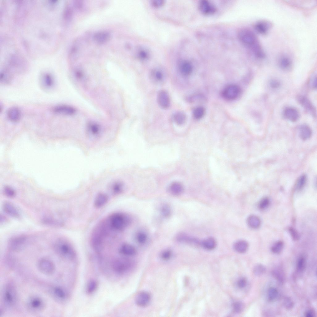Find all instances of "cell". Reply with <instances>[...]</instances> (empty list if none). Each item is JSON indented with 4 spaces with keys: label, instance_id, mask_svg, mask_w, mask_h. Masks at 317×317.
Segmentation results:
<instances>
[{
    "label": "cell",
    "instance_id": "cell-28",
    "mask_svg": "<svg viewBox=\"0 0 317 317\" xmlns=\"http://www.w3.org/2000/svg\"><path fill=\"white\" fill-rule=\"evenodd\" d=\"M289 2H287L292 6L300 8H305L307 9L315 7L316 4L315 1H308L303 2H298L297 1H290Z\"/></svg>",
    "mask_w": 317,
    "mask_h": 317
},
{
    "label": "cell",
    "instance_id": "cell-15",
    "mask_svg": "<svg viewBox=\"0 0 317 317\" xmlns=\"http://www.w3.org/2000/svg\"><path fill=\"white\" fill-rule=\"evenodd\" d=\"M52 110L53 112L57 114L67 115H73L76 112V109L73 107L65 105L56 106Z\"/></svg>",
    "mask_w": 317,
    "mask_h": 317
},
{
    "label": "cell",
    "instance_id": "cell-58",
    "mask_svg": "<svg viewBox=\"0 0 317 317\" xmlns=\"http://www.w3.org/2000/svg\"><path fill=\"white\" fill-rule=\"evenodd\" d=\"M311 85L314 88H316L317 87V77L316 76H314L311 80Z\"/></svg>",
    "mask_w": 317,
    "mask_h": 317
},
{
    "label": "cell",
    "instance_id": "cell-36",
    "mask_svg": "<svg viewBox=\"0 0 317 317\" xmlns=\"http://www.w3.org/2000/svg\"><path fill=\"white\" fill-rule=\"evenodd\" d=\"M202 245L205 249L208 250H212L216 247V242L213 238L209 237L202 241Z\"/></svg>",
    "mask_w": 317,
    "mask_h": 317
},
{
    "label": "cell",
    "instance_id": "cell-21",
    "mask_svg": "<svg viewBox=\"0 0 317 317\" xmlns=\"http://www.w3.org/2000/svg\"><path fill=\"white\" fill-rule=\"evenodd\" d=\"M199 8L200 11L206 15L213 14L216 10L215 7L213 5L205 0L200 1L199 4Z\"/></svg>",
    "mask_w": 317,
    "mask_h": 317
},
{
    "label": "cell",
    "instance_id": "cell-46",
    "mask_svg": "<svg viewBox=\"0 0 317 317\" xmlns=\"http://www.w3.org/2000/svg\"><path fill=\"white\" fill-rule=\"evenodd\" d=\"M306 265V261L305 258L303 256L300 257L298 259L297 267V270L299 271H302L305 269Z\"/></svg>",
    "mask_w": 317,
    "mask_h": 317
},
{
    "label": "cell",
    "instance_id": "cell-38",
    "mask_svg": "<svg viewBox=\"0 0 317 317\" xmlns=\"http://www.w3.org/2000/svg\"><path fill=\"white\" fill-rule=\"evenodd\" d=\"M174 121L178 125H181L185 122L186 119L185 115L182 112H177L173 116Z\"/></svg>",
    "mask_w": 317,
    "mask_h": 317
},
{
    "label": "cell",
    "instance_id": "cell-39",
    "mask_svg": "<svg viewBox=\"0 0 317 317\" xmlns=\"http://www.w3.org/2000/svg\"><path fill=\"white\" fill-rule=\"evenodd\" d=\"M136 239L137 241L141 245L146 243L148 239V236L146 232L143 231H139L136 234Z\"/></svg>",
    "mask_w": 317,
    "mask_h": 317
},
{
    "label": "cell",
    "instance_id": "cell-35",
    "mask_svg": "<svg viewBox=\"0 0 317 317\" xmlns=\"http://www.w3.org/2000/svg\"><path fill=\"white\" fill-rule=\"evenodd\" d=\"M124 188L123 183L120 181H116L113 182L111 186V189L113 193L118 194L121 193Z\"/></svg>",
    "mask_w": 317,
    "mask_h": 317
},
{
    "label": "cell",
    "instance_id": "cell-56",
    "mask_svg": "<svg viewBox=\"0 0 317 317\" xmlns=\"http://www.w3.org/2000/svg\"><path fill=\"white\" fill-rule=\"evenodd\" d=\"M247 283V280L246 278L242 277L237 282V285L241 288H244L245 287Z\"/></svg>",
    "mask_w": 317,
    "mask_h": 317
},
{
    "label": "cell",
    "instance_id": "cell-51",
    "mask_svg": "<svg viewBox=\"0 0 317 317\" xmlns=\"http://www.w3.org/2000/svg\"><path fill=\"white\" fill-rule=\"evenodd\" d=\"M269 85L271 88L276 89L280 87L281 85V83L277 79H272L270 80Z\"/></svg>",
    "mask_w": 317,
    "mask_h": 317
},
{
    "label": "cell",
    "instance_id": "cell-24",
    "mask_svg": "<svg viewBox=\"0 0 317 317\" xmlns=\"http://www.w3.org/2000/svg\"><path fill=\"white\" fill-rule=\"evenodd\" d=\"M111 37L110 33L106 31H101L95 33L93 36L94 41L98 44H103L109 40Z\"/></svg>",
    "mask_w": 317,
    "mask_h": 317
},
{
    "label": "cell",
    "instance_id": "cell-45",
    "mask_svg": "<svg viewBox=\"0 0 317 317\" xmlns=\"http://www.w3.org/2000/svg\"><path fill=\"white\" fill-rule=\"evenodd\" d=\"M204 113V109L202 107H198L195 108L193 110V115L195 119H199L202 117Z\"/></svg>",
    "mask_w": 317,
    "mask_h": 317
},
{
    "label": "cell",
    "instance_id": "cell-33",
    "mask_svg": "<svg viewBox=\"0 0 317 317\" xmlns=\"http://www.w3.org/2000/svg\"><path fill=\"white\" fill-rule=\"evenodd\" d=\"M247 222L249 226L253 229L259 228L261 222L260 218L254 215H250L247 218Z\"/></svg>",
    "mask_w": 317,
    "mask_h": 317
},
{
    "label": "cell",
    "instance_id": "cell-54",
    "mask_svg": "<svg viewBox=\"0 0 317 317\" xmlns=\"http://www.w3.org/2000/svg\"><path fill=\"white\" fill-rule=\"evenodd\" d=\"M289 232L293 239L297 240L299 238V235L297 231L294 228H290L289 229Z\"/></svg>",
    "mask_w": 317,
    "mask_h": 317
},
{
    "label": "cell",
    "instance_id": "cell-1",
    "mask_svg": "<svg viewBox=\"0 0 317 317\" xmlns=\"http://www.w3.org/2000/svg\"><path fill=\"white\" fill-rule=\"evenodd\" d=\"M240 41L250 50L255 58L259 60L264 59L265 54L255 34L251 30L242 28L238 33Z\"/></svg>",
    "mask_w": 317,
    "mask_h": 317
},
{
    "label": "cell",
    "instance_id": "cell-14",
    "mask_svg": "<svg viewBox=\"0 0 317 317\" xmlns=\"http://www.w3.org/2000/svg\"><path fill=\"white\" fill-rule=\"evenodd\" d=\"M157 101L159 105L164 109L168 108L170 104L169 94L167 92L163 90L159 91L157 95Z\"/></svg>",
    "mask_w": 317,
    "mask_h": 317
},
{
    "label": "cell",
    "instance_id": "cell-52",
    "mask_svg": "<svg viewBox=\"0 0 317 317\" xmlns=\"http://www.w3.org/2000/svg\"><path fill=\"white\" fill-rule=\"evenodd\" d=\"M244 307L243 304L241 302H236L233 305L234 310L236 313L241 312L243 309Z\"/></svg>",
    "mask_w": 317,
    "mask_h": 317
},
{
    "label": "cell",
    "instance_id": "cell-49",
    "mask_svg": "<svg viewBox=\"0 0 317 317\" xmlns=\"http://www.w3.org/2000/svg\"><path fill=\"white\" fill-rule=\"evenodd\" d=\"M4 192L5 195L9 198L14 197L15 195V190L9 186H6L4 188Z\"/></svg>",
    "mask_w": 317,
    "mask_h": 317
},
{
    "label": "cell",
    "instance_id": "cell-37",
    "mask_svg": "<svg viewBox=\"0 0 317 317\" xmlns=\"http://www.w3.org/2000/svg\"><path fill=\"white\" fill-rule=\"evenodd\" d=\"M160 212L163 217L167 218L171 216L172 211L170 205L165 203L163 204L160 207Z\"/></svg>",
    "mask_w": 317,
    "mask_h": 317
},
{
    "label": "cell",
    "instance_id": "cell-59",
    "mask_svg": "<svg viewBox=\"0 0 317 317\" xmlns=\"http://www.w3.org/2000/svg\"><path fill=\"white\" fill-rule=\"evenodd\" d=\"M76 77L78 79H80L83 77V74L82 72L80 71H76L75 73Z\"/></svg>",
    "mask_w": 317,
    "mask_h": 317
},
{
    "label": "cell",
    "instance_id": "cell-13",
    "mask_svg": "<svg viewBox=\"0 0 317 317\" xmlns=\"http://www.w3.org/2000/svg\"><path fill=\"white\" fill-rule=\"evenodd\" d=\"M52 297L58 302H62L67 297L66 292L62 287L58 286L52 287L50 290Z\"/></svg>",
    "mask_w": 317,
    "mask_h": 317
},
{
    "label": "cell",
    "instance_id": "cell-17",
    "mask_svg": "<svg viewBox=\"0 0 317 317\" xmlns=\"http://www.w3.org/2000/svg\"><path fill=\"white\" fill-rule=\"evenodd\" d=\"M278 63L280 68L284 71H289L292 67V60L289 56L286 54H283L279 57Z\"/></svg>",
    "mask_w": 317,
    "mask_h": 317
},
{
    "label": "cell",
    "instance_id": "cell-47",
    "mask_svg": "<svg viewBox=\"0 0 317 317\" xmlns=\"http://www.w3.org/2000/svg\"><path fill=\"white\" fill-rule=\"evenodd\" d=\"M283 303L284 307L288 310L292 309L294 306V303L290 297H284Z\"/></svg>",
    "mask_w": 317,
    "mask_h": 317
},
{
    "label": "cell",
    "instance_id": "cell-42",
    "mask_svg": "<svg viewBox=\"0 0 317 317\" xmlns=\"http://www.w3.org/2000/svg\"><path fill=\"white\" fill-rule=\"evenodd\" d=\"M266 271V268L263 265L259 263L255 266L253 268V273L257 276H260L264 274Z\"/></svg>",
    "mask_w": 317,
    "mask_h": 317
},
{
    "label": "cell",
    "instance_id": "cell-18",
    "mask_svg": "<svg viewBox=\"0 0 317 317\" xmlns=\"http://www.w3.org/2000/svg\"><path fill=\"white\" fill-rule=\"evenodd\" d=\"M7 116L10 121L16 123L19 122L21 117V112L19 108L14 106L10 108L7 111Z\"/></svg>",
    "mask_w": 317,
    "mask_h": 317
},
{
    "label": "cell",
    "instance_id": "cell-31",
    "mask_svg": "<svg viewBox=\"0 0 317 317\" xmlns=\"http://www.w3.org/2000/svg\"><path fill=\"white\" fill-rule=\"evenodd\" d=\"M14 77L12 73L7 70L1 71L0 76V82L3 85H8L13 80Z\"/></svg>",
    "mask_w": 317,
    "mask_h": 317
},
{
    "label": "cell",
    "instance_id": "cell-55",
    "mask_svg": "<svg viewBox=\"0 0 317 317\" xmlns=\"http://www.w3.org/2000/svg\"><path fill=\"white\" fill-rule=\"evenodd\" d=\"M172 253L171 251L169 250H166L164 251L161 254V258L164 260H167L169 259L171 257Z\"/></svg>",
    "mask_w": 317,
    "mask_h": 317
},
{
    "label": "cell",
    "instance_id": "cell-4",
    "mask_svg": "<svg viewBox=\"0 0 317 317\" xmlns=\"http://www.w3.org/2000/svg\"><path fill=\"white\" fill-rule=\"evenodd\" d=\"M46 304L44 300L36 295L30 296L27 299L26 307L28 310L33 314H38L45 309Z\"/></svg>",
    "mask_w": 317,
    "mask_h": 317
},
{
    "label": "cell",
    "instance_id": "cell-16",
    "mask_svg": "<svg viewBox=\"0 0 317 317\" xmlns=\"http://www.w3.org/2000/svg\"><path fill=\"white\" fill-rule=\"evenodd\" d=\"M2 208L4 212L8 215L15 218H19L20 215L18 210L11 202L7 201L3 204Z\"/></svg>",
    "mask_w": 317,
    "mask_h": 317
},
{
    "label": "cell",
    "instance_id": "cell-2",
    "mask_svg": "<svg viewBox=\"0 0 317 317\" xmlns=\"http://www.w3.org/2000/svg\"><path fill=\"white\" fill-rule=\"evenodd\" d=\"M132 219L128 215L123 213H116L111 215L106 223L109 228L113 230H123L131 224Z\"/></svg>",
    "mask_w": 317,
    "mask_h": 317
},
{
    "label": "cell",
    "instance_id": "cell-43",
    "mask_svg": "<svg viewBox=\"0 0 317 317\" xmlns=\"http://www.w3.org/2000/svg\"><path fill=\"white\" fill-rule=\"evenodd\" d=\"M278 294V290L276 288L273 287H271L268 290L267 297L268 300L270 301H273L275 300L277 297Z\"/></svg>",
    "mask_w": 317,
    "mask_h": 317
},
{
    "label": "cell",
    "instance_id": "cell-11",
    "mask_svg": "<svg viewBox=\"0 0 317 317\" xmlns=\"http://www.w3.org/2000/svg\"><path fill=\"white\" fill-rule=\"evenodd\" d=\"M272 23L267 20H261L257 21L254 25V28L259 34L265 35L269 32L272 27Z\"/></svg>",
    "mask_w": 317,
    "mask_h": 317
},
{
    "label": "cell",
    "instance_id": "cell-10",
    "mask_svg": "<svg viewBox=\"0 0 317 317\" xmlns=\"http://www.w3.org/2000/svg\"><path fill=\"white\" fill-rule=\"evenodd\" d=\"M27 237L24 236L20 235L12 237L8 242L9 248L15 251H18L23 249L26 244Z\"/></svg>",
    "mask_w": 317,
    "mask_h": 317
},
{
    "label": "cell",
    "instance_id": "cell-25",
    "mask_svg": "<svg viewBox=\"0 0 317 317\" xmlns=\"http://www.w3.org/2000/svg\"><path fill=\"white\" fill-rule=\"evenodd\" d=\"M88 131L89 135L92 138H97L100 135L102 129L100 126L95 123H91L88 126Z\"/></svg>",
    "mask_w": 317,
    "mask_h": 317
},
{
    "label": "cell",
    "instance_id": "cell-57",
    "mask_svg": "<svg viewBox=\"0 0 317 317\" xmlns=\"http://www.w3.org/2000/svg\"><path fill=\"white\" fill-rule=\"evenodd\" d=\"M315 315L314 311L311 310L307 311L305 313V316L306 317H313L315 316Z\"/></svg>",
    "mask_w": 317,
    "mask_h": 317
},
{
    "label": "cell",
    "instance_id": "cell-22",
    "mask_svg": "<svg viewBox=\"0 0 317 317\" xmlns=\"http://www.w3.org/2000/svg\"><path fill=\"white\" fill-rule=\"evenodd\" d=\"M150 299V295L148 293L145 291L141 292L137 296L136 302L139 306L144 307L149 304Z\"/></svg>",
    "mask_w": 317,
    "mask_h": 317
},
{
    "label": "cell",
    "instance_id": "cell-41",
    "mask_svg": "<svg viewBox=\"0 0 317 317\" xmlns=\"http://www.w3.org/2000/svg\"><path fill=\"white\" fill-rule=\"evenodd\" d=\"M306 176L305 175H302L298 179L295 184V189L297 190H300L304 186L306 182Z\"/></svg>",
    "mask_w": 317,
    "mask_h": 317
},
{
    "label": "cell",
    "instance_id": "cell-50",
    "mask_svg": "<svg viewBox=\"0 0 317 317\" xmlns=\"http://www.w3.org/2000/svg\"><path fill=\"white\" fill-rule=\"evenodd\" d=\"M269 200L268 198H263L259 202L258 207L261 209H264L269 206Z\"/></svg>",
    "mask_w": 317,
    "mask_h": 317
},
{
    "label": "cell",
    "instance_id": "cell-9",
    "mask_svg": "<svg viewBox=\"0 0 317 317\" xmlns=\"http://www.w3.org/2000/svg\"><path fill=\"white\" fill-rule=\"evenodd\" d=\"M241 90L239 86L235 85H230L227 86L222 92V95L226 99L233 100L240 95Z\"/></svg>",
    "mask_w": 317,
    "mask_h": 317
},
{
    "label": "cell",
    "instance_id": "cell-19",
    "mask_svg": "<svg viewBox=\"0 0 317 317\" xmlns=\"http://www.w3.org/2000/svg\"><path fill=\"white\" fill-rule=\"evenodd\" d=\"M178 69L183 75L189 76L191 74L193 70V66L189 61L186 60H179L178 64Z\"/></svg>",
    "mask_w": 317,
    "mask_h": 317
},
{
    "label": "cell",
    "instance_id": "cell-8",
    "mask_svg": "<svg viewBox=\"0 0 317 317\" xmlns=\"http://www.w3.org/2000/svg\"><path fill=\"white\" fill-rule=\"evenodd\" d=\"M40 83L43 89L49 91L54 88L55 81L54 76L51 73L45 72L40 77Z\"/></svg>",
    "mask_w": 317,
    "mask_h": 317
},
{
    "label": "cell",
    "instance_id": "cell-27",
    "mask_svg": "<svg viewBox=\"0 0 317 317\" xmlns=\"http://www.w3.org/2000/svg\"><path fill=\"white\" fill-rule=\"evenodd\" d=\"M135 55L138 59L142 61L148 60L150 56L149 50L146 48L143 47L138 48L136 50Z\"/></svg>",
    "mask_w": 317,
    "mask_h": 317
},
{
    "label": "cell",
    "instance_id": "cell-12",
    "mask_svg": "<svg viewBox=\"0 0 317 317\" xmlns=\"http://www.w3.org/2000/svg\"><path fill=\"white\" fill-rule=\"evenodd\" d=\"M297 100L304 109L313 116L316 115V110L310 101L306 97L299 95L297 97Z\"/></svg>",
    "mask_w": 317,
    "mask_h": 317
},
{
    "label": "cell",
    "instance_id": "cell-7",
    "mask_svg": "<svg viewBox=\"0 0 317 317\" xmlns=\"http://www.w3.org/2000/svg\"><path fill=\"white\" fill-rule=\"evenodd\" d=\"M133 262L125 258H119L114 260L112 264L113 269L119 273L126 272L130 270L133 265Z\"/></svg>",
    "mask_w": 317,
    "mask_h": 317
},
{
    "label": "cell",
    "instance_id": "cell-48",
    "mask_svg": "<svg viewBox=\"0 0 317 317\" xmlns=\"http://www.w3.org/2000/svg\"><path fill=\"white\" fill-rule=\"evenodd\" d=\"M97 286V282L94 280H91L88 283L87 287V291L89 293L94 292Z\"/></svg>",
    "mask_w": 317,
    "mask_h": 317
},
{
    "label": "cell",
    "instance_id": "cell-23",
    "mask_svg": "<svg viewBox=\"0 0 317 317\" xmlns=\"http://www.w3.org/2000/svg\"><path fill=\"white\" fill-rule=\"evenodd\" d=\"M165 75L162 69L156 68L152 70L150 75V78L154 83H160L163 82L165 78Z\"/></svg>",
    "mask_w": 317,
    "mask_h": 317
},
{
    "label": "cell",
    "instance_id": "cell-34",
    "mask_svg": "<svg viewBox=\"0 0 317 317\" xmlns=\"http://www.w3.org/2000/svg\"><path fill=\"white\" fill-rule=\"evenodd\" d=\"M234 247V249L237 252L242 253L245 252L247 250L248 244L245 241L239 240L235 243Z\"/></svg>",
    "mask_w": 317,
    "mask_h": 317
},
{
    "label": "cell",
    "instance_id": "cell-29",
    "mask_svg": "<svg viewBox=\"0 0 317 317\" xmlns=\"http://www.w3.org/2000/svg\"><path fill=\"white\" fill-rule=\"evenodd\" d=\"M120 253L123 254L128 256H132L136 253L135 248L132 245L125 243L123 244L119 249Z\"/></svg>",
    "mask_w": 317,
    "mask_h": 317
},
{
    "label": "cell",
    "instance_id": "cell-3",
    "mask_svg": "<svg viewBox=\"0 0 317 317\" xmlns=\"http://www.w3.org/2000/svg\"><path fill=\"white\" fill-rule=\"evenodd\" d=\"M54 248L56 254L62 258L70 259L75 256V251L73 246L65 239L57 240L54 244Z\"/></svg>",
    "mask_w": 317,
    "mask_h": 317
},
{
    "label": "cell",
    "instance_id": "cell-20",
    "mask_svg": "<svg viewBox=\"0 0 317 317\" xmlns=\"http://www.w3.org/2000/svg\"><path fill=\"white\" fill-rule=\"evenodd\" d=\"M283 115L287 119L293 122L297 121L299 119V113L296 108L292 107H288L284 111Z\"/></svg>",
    "mask_w": 317,
    "mask_h": 317
},
{
    "label": "cell",
    "instance_id": "cell-60",
    "mask_svg": "<svg viewBox=\"0 0 317 317\" xmlns=\"http://www.w3.org/2000/svg\"><path fill=\"white\" fill-rule=\"evenodd\" d=\"M1 218V219H0L1 224L2 223H5L6 221L7 220V219L5 217V216H3V215H1V218Z\"/></svg>",
    "mask_w": 317,
    "mask_h": 317
},
{
    "label": "cell",
    "instance_id": "cell-53",
    "mask_svg": "<svg viewBox=\"0 0 317 317\" xmlns=\"http://www.w3.org/2000/svg\"><path fill=\"white\" fill-rule=\"evenodd\" d=\"M165 3V1L164 0H153L151 2V5L155 8L162 7Z\"/></svg>",
    "mask_w": 317,
    "mask_h": 317
},
{
    "label": "cell",
    "instance_id": "cell-6",
    "mask_svg": "<svg viewBox=\"0 0 317 317\" xmlns=\"http://www.w3.org/2000/svg\"><path fill=\"white\" fill-rule=\"evenodd\" d=\"M37 267L39 271L46 275H51L55 270V267L54 263L50 259L46 258H42L38 260L37 263Z\"/></svg>",
    "mask_w": 317,
    "mask_h": 317
},
{
    "label": "cell",
    "instance_id": "cell-40",
    "mask_svg": "<svg viewBox=\"0 0 317 317\" xmlns=\"http://www.w3.org/2000/svg\"><path fill=\"white\" fill-rule=\"evenodd\" d=\"M44 224L51 226L58 227L62 225V223L58 220L49 217H45L42 219Z\"/></svg>",
    "mask_w": 317,
    "mask_h": 317
},
{
    "label": "cell",
    "instance_id": "cell-44",
    "mask_svg": "<svg viewBox=\"0 0 317 317\" xmlns=\"http://www.w3.org/2000/svg\"><path fill=\"white\" fill-rule=\"evenodd\" d=\"M284 246L283 243L281 241H279L276 242L271 247V251L274 254L280 253L283 249Z\"/></svg>",
    "mask_w": 317,
    "mask_h": 317
},
{
    "label": "cell",
    "instance_id": "cell-26",
    "mask_svg": "<svg viewBox=\"0 0 317 317\" xmlns=\"http://www.w3.org/2000/svg\"><path fill=\"white\" fill-rule=\"evenodd\" d=\"M168 190L171 194L175 196H178L183 193L184 188L183 185L180 183L174 182L169 185Z\"/></svg>",
    "mask_w": 317,
    "mask_h": 317
},
{
    "label": "cell",
    "instance_id": "cell-32",
    "mask_svg": "<svg viewBox=\"0 0 317 317\" xmlns=\"http://www.w3.org/2000/svg\"><path fill=\"white\" fill-rule=\"evenodd\" d=\"M299 133L300 138L305 140L311 136L312 132L310 128L307 125L304 124L300 126L299 128Z\"/></svg>",
    "mask_w": 317,
    "mask_h": 317
},
{
    "label": "cell",
    "instance_id": "cell-5",
    "mask_svg": "<svg viewBox=\"0 0 317 317\" xmlns=\"http://www.w3.org/2000/svg\"><path fill=\"white\" fill-rule=\"evenodd\" d=\"M17 298V292L14 286L7 284L3 289L2 300L3 304L8 307H11L15 303Z\"/></svg>",
    "mask_w": 317,
    "mask_h": 317
},
{
    "label": "cell",
    "instance_id": "cell-30",
    "mask_svg": "<svg viewBox=\"0 0 317 317\" xmlns=\"http://www.w3.org/2000/svg\"><path fill=\"white\" fill-rule=\"evenodd\" d=\"M108 200V197L103 193L98 194L95 198L94 201V206L97 208L102 207L106 204Z\"/></svg>",
    "mask_w": 317,
    "mask_h": 317
}]
</instances>
